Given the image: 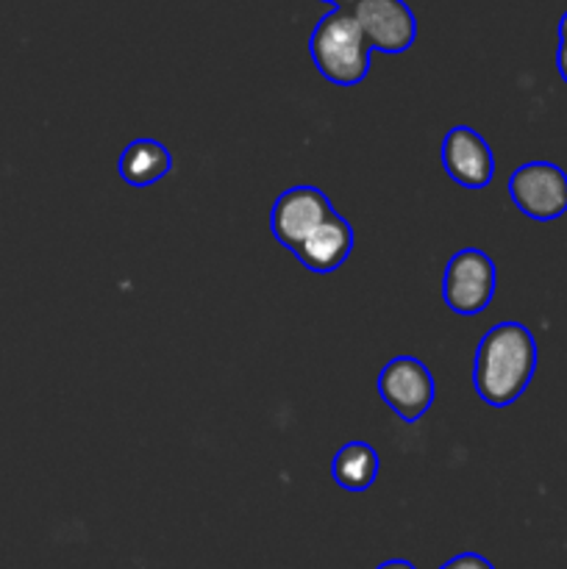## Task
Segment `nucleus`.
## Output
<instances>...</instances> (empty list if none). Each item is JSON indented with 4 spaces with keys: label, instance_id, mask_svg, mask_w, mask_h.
Returning a JSON list of instances; mask_svg holds the SVG:
<instances>
[{
    "label": "nucleus",
    "instance_id": "obj_1",
    "mask_svg": "<svg viewBox=\"0 0 567 569\" xmlns=\"http://www.w3.org/2000/svg\"><path fill=\"white\" fill-rule=\"evenodd\" d=\"M537 370V339L523 322H495L481 337L472 361V387L493 409L515 403Z\"/></svg>",
    "mask_w": 567,
    "mask_h": 569
},
{
    "label": "nucleus",
    "instance_id": "obj_2",
    "mask_svg": "<svg viewBox=\"0 0 567 569\" xmlns=\"http://www.w3.org/2000/svg\"><path fill=\"white\" fill-rule=\"evenodd\" d=\"M309 53L317 72L337 87H356L370 72V44L350 9H331L317 20Z\"/></svg>",
    "mask_w": 567,
    "mask_h": 569
},
{
    "label": "nucleus",
    "instance_id": "obj_3",
    "mask_svg": "<svg viewBox=\"0 0 567 569\" xmlns=\"http://www.w3.org/2000/svg\"><path fill=\"white\" fill-rule=\"evenodd\" d=\"M498 267L493 256L478 248H461L448 259L442 272V300L459 317H476L493 303Z\"/></svg>",
    "mask_w": 567,
    "mask_h": 569
},
{
    "label": "nucleus",
    "instance_id": "obj_4",
    "mask_svg": "<svg viewBox=\"0 0 567 569\" xmlns=\"http://www.w3.org/2000/svg\"><path fill=\"white\" fill-rule=\"evenodd\" d=\"M509 198L528 220H559L567 211V172L554 161H526L511 172Z\"/></svg>",
    "mask_w": 567,
    "mask_h": 569
},
{
    "label": "nucleus",
    "instance_id": "obj_5",
    "mask_svg": "<svg viewBox=\"0 0 567 569\" xmlns=\"http://www.w3.org/2000/svg\"><path fill=\"white\" fill-rule=\"evenodd\" d=\"M378 395L404 422H417L437 398L431 370L415 356H395L378 372Z\"/></svg>",
    "mask_w": 567,
    "mask_h": 569
},
{
    "label": "nucleus",
    "instance_id": "obj_6",
    "mask_svg": "<svg viewBox=\"0 0 567 569\" xmlns=\"http://www.w3.org/2000/svg\"><path fill=\"white\" fill-rule=\"evenodd\" d=\"M334 211L331 200L322 189L300 183L278 194L270 211V231L276 242L287 250H298L311 231Z\"/></svg>",
    "mask_w": 567,
    "mask_h": 569
},
{
    "label": "nucleus",
    "instance_id": "obj_7",
    "mask_svg": "<svg viewBox=\"0 0 567 569\" xmlns=\"http://www.w3.org/2000/svg\"><path fill=\"white\" fill-rule=\"evenodd\" d=\"M350 11L370 50L398 56L415 44L417 20L406 0H361Z\"/></svg>",
    "mask_w": 567,
    "mask_h": 569
},
{
    "label": "nucleus",
    "instance_id": "obj_8",
    "mask_svg": "<svg viewBox=\"0 0 567 569\" xmlns=\"http://www.w3.org/2000/svg\"><path fill=\"white\" fill-rule=\"evenodd\" d=\"M450 181L465 189H484L495 178V153L487 139L470 126H454L442 139L439 150Z\"/></svg>",
    "mask_w": 567,
    "mask_h": 569
},
{
    "label": "nucleus",
    "instance_id": "obj_9",
    "mask_svg": "<svg viewBox=\"0 0 567 569\" xmlns=\"http://www.w3.org/2000/svg\"><path fill=\"white\" fill-rule=\"evenodd\" d=\"M354 228L345 220L342 214L331 211L315 231L306 237V242L295 250L300 264L311 272H320V276H328V272L339 270V267L348 261L350 250H354Z\"/></svg>",
    "mask_w": 567,
    "mask_h": 569
},
{
    "label": "nucleus",
    "instance_id": "obj_10",
    "mask_svg": "<svg viewBox=\"0 0 567 569\" xmlns=\"http://www.w3.org/2000/svg\"><path fill=\"white\" fill-rule=\"evenodd\" d=\"M117 170H120V178L128 187H153L172 170V153L159 139H133L122 150Z\"/></svg>",
    "mask_w": 567,
    "mask_h": 569
},
{
    "label": "nucleus",
    "instance_id": "obj_11",
    "mask_svg": "<svg viewBox=\"0 0 567 569\" xmlns=\"http://www.w3.org/2000/svg\"><path fill=\"white\" fill-rule=\"evenodd\" d=\"M381 459L365 442H348L337 450L331 461V478L345 492H367L376 483Z\"/></svg>",
    "mask_w": 567,
    "mask_h": 569
},
{
    "label": "nucleus",
    "instance_id": "obj_12",
    "mask_svg": "<svg viewBox=\"0 0 567 569\" xmlns=\"http://www.w3.org/2000/svg\"><path fill=\"white\" fill-rule=\"evenodd\" d=\"M439 569H495V565L478 553H459L450 561H445Z\"/></svg>",
    "mask_w": 567,
    "mask_h": 569
},
{
    "label": "nucleus",
    "instance_id": "obj_13",
    "mask_svg": "<svg viewBox=\"0 0 567 569\" xmlns=\"http://www.w3.org/2000/svg\"><path fill=\"white\" fill-rule=\"evenodd\" d=\"M556 70H559L561 81L567 83V44H559V50H556Z\"/></svg>",
    "mask_w": 567,
    "mask_h": 569
},
{
    "label": "nucleus",
    "instance_id": "obj_14",
    "mask_svg": "<svg viewBox=\"0 0 567 569\" xmlns=\"http://www.w3.org/2000/svg\"><path fill=\"white\" fill-rule=\"evenodd\" d=\"M376 569H417V567L406 559H389V561H384V565H378Z\"/></svg>",
    "mask_w": 567,
    "mask_h": 569
},
{
    "label": "nucleus",
    "instance_id": "obj_15",
    "mask_svg": "<svg viewBox=\"0 0 567 569\" xmlns=\"http://www.w3.org/2000/svg\"><path fill=\"white\" fill-rule=\"evenodd\" d=\"M328 3H331L334 9H354V6L361 3V0H328Z\"/></svg>",
    "mask_w": 567,
    "mask_h": 569
},
{
    "label": "nucleus",
    "instance_id": "obj_16",
    "mask_svg": "<svg viewBox=\"0 0 567 569\" xmlns=\"http://www.w3.org/2000/svg\"><path fill=\"white\" fill-rule=\"evenodd\" d=\"M559 44H567V11L559 20Z\"/></svg>",
    "mask_w": 567,
    "mask_h": 569
},
{
    "label": "nucleus",
    "instance_id": "obj_17",
    "mask_svg": "<svg viewBox=\"0 0 567 569\" xmlns=\"http://www.w3.org/2000/svg\"><path fill=\"white\" fill-rule=\"evenodd\" d=\"M320 3H328V0H320Z\"/></svg>",
    "mask_w": 567,
    "mask_h": 569
}]
</instances>
